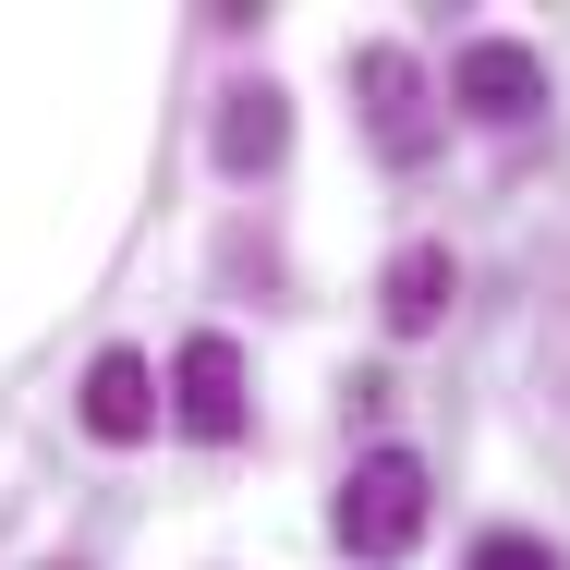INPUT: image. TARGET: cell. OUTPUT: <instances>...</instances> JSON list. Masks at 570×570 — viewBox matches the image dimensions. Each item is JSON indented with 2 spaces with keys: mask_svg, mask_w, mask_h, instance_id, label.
<instances>
[{
  "mask_svg": "<svg viewBox=\"0 0 570 570\" xmlns=\"http://www.w3.org/2000/svg\"><path fill=\"white\" fill-rule=\"evenodd\" d=\"M450 292H461L450 243H401V255H389V279H376V316H389L401 341H425V328L450 316Z\"/></svg>",
  "mask_w": 570,
  "mask_h": 570,
  "instance_id": "obj_5",
  "label": "cell"
},
{
  "mask_svg": "<svg viewBox=\"0 0 570 570\" xmlns=\"http://www.w3.org/2000/svg\"><path fill=\"white\" fill-rule=\"evenodd\" d=\"M146 425H158V376H146V352H98V364H86V438L134 450Z\"/></svg>",
  "mask_w": 570,
  "mask_h": 570,
  "instance_id": "obj_6",
  "label": "cell"
},
{
  "mask_svg": "<svg viewBox=\"0 0 570 570\" xmlns=\"http://www.w3.org/2000/svg\"><path fill=\"white\" fill-rule=\"evenodd\" d=\"M170 425L207 438V450L243 438V341H230V328H195V341H183V364H170Z\"/></svg>",
  "mask_w": 570,
  "mask_h": 570,
  "instance_id": "obj_2",
  "label": "cell"
},
{
  "mask_svg": "<svg viewBox=\"0 0 570 570\" xmlns=\"http://www.w3.org/2000/svg\"><path fill=\"white\" fill-rule=\"evenodd\" d=\"M352 98H364V121H376L389 158H425V146H438V121H425V61H413V49H352Z\"/></svg>",
  "mask_w": 570,
  "mask_h": 570,
  "instance_id": "obj_3",
  "label": "cell"
},
{
  "mask_svg": "<svg viewBox=\"0 0 570 570\" xmlns=\"http://www.w3.org/2000/svg\"><path fill=\"white\" fill-rule=\"evenodd\" d=\"M279 146H292L279 86H230L219 98V170H279Z\"/></svg>",
  "mask_w": 570,
  "mask_h": 570,
  "instance_id": "obj_7",
  "label": "cell"
},
{
  "mask_svg": "<svg viewBox=\"0 0 570 570\" xmlns=\"http://www.w3.org/2000/svg\"><path fill=\"white\" fill-rule=\"evenodd\" d=\"M473 570H559V559H547L534 534H485V547H473Z\"/></svg>",
  "mask_w": 570,
  "mask_h": 570,
  "instance_id": "obj_8",
  "label": "cell"
},
{
  "mask_svg": "<svg viewBox=\"0 0 570 570\" xmlns=\"http://www.w3.org/2000/svg\"><path fill=\"white\" fill-rule=\"evenodd\" d=\"M341 547H352L364 570H389V559L425 547V461H413V450H364V461H352V485H341Z\"/></svg>",
  "mask_w": 570,
  "mask_h": 570,
  "instance_id": "obj_1",
  "label": "cell"
},
{
  "mask_svg": "<svg viewBox=\"0 0 570 570\" xmlns=\"http://www.w3.org/2000/svg\"><path fill=\"white\" fill-rule=\"evenodd\" d=\"M450 98L473 121H534L547 110V61H534L522 37H473V49L450 61Z\"/></svg>",
  "mask_w": 570,
  "mask_h": 570,
  "instance_id": "obj_4",
  "label": "cell"
}]
</instances>
